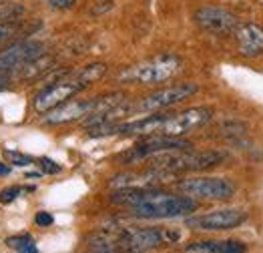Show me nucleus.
<instances>
[{
	"label": "nucleus",
	"instance_id": "nucleus-7",
	"mask_svg": "<svg viewBox=\"0 0 263 253\" xmlns=\"http://www.w3.org/2000/svg\"><path fill=\"white\" fill-rule=\"evenodd\" d=\"M177 189L191 199L225 201L235 195V185L225 177H191L177 183Z\"/></svg>",
	"mask_w": 263,
	"mask_h": 253
},
{
	"label": "nucleus",
	"instance_id": "nucleus-9",
	"mask_svg": "<svg viewBox=\"0 0 263 253\" xmlns=\"http://www.w3.org/2000/svg\"><path fill=\"white\" fill-rule=\"evenodd\" d=\"M193 19L197 26L215 37H229L239 26L237 16L221 6H201L193 12Z\"/></svg>",
	"mask_w": 263,
	"mask_h": 253
},
{
	"label": "nucleus",
	"instance_id": "nucleus-8",
	"mask_svg": "<svg viewBox=\"0 0 263 253\" xmlns=\"http://www.w3.org/2000/svg\"><path fill=\"white\" fill-rule=\"evenodd\" d=\"M195 93H197L195 82H177V84H171V87L153 91L151 95L143 97L139 103L131 105V113H157V111L169 109L181 103V100L189 98Z\"/></svg>",
	"mask_w": 263,
	"mask_h": 253
},
{
	"label": "nucleus",
	"instance_id": "nucleus-4",
	"mask_svg": "<svg viewBox=\"0 0 263 253\" xmlns=\"http://www.w3.org/2000/svg\"><path fill=\"white\" fill-rule=\"evenodd\" d=\"M181 64L183 62L175 55H159L155 58H149L127 69L125 73H121V78L131 82H141V84L165 82L181 71Z\"/></svg>",
	"mask_w": 263,
	"mask_h": 253
},
{
	"label": "nucleus",
	"instance_id": "nucleus-23",
	"mask_svg": "<svg viewBox=\"0 0 263 253\" xmlns=\"http://www.w3.org/2000/svg\"><path fill=\"white\" fill-rule=\"evenodd\" d=\"M35 221H37V225H40V227H48V225H53V215L51 213H46V211H38L37 215H35Z\"/></svg>",
	"mask_w": 263,
	"mask_h": 253
},
{
	"label": "nucleus",
	"instance_id": "nucleus-5",
	"mask_svg": "<svg viewBox=\"0 0 263 253\" xmlns=\"http://www.w3.org/2000/svg\"><path fill=\"white\" fill-rule=\"evenodd\" d=\"M117 243L121 253H143L161 243H171L179 237V233L167 229H153V227H123L114 229Z\"/></svg>",
	"mask_w": 263,
	"mask_h": 253
},
{
	"label": "nucleus",
	"instance_id": "nucleus-18",
	"mask_svg": "<svg viewBox=\"0 0 263 253\" xmlns=\"http://www.w3.org/2000/svg\"><path fill=\"white\" fill-rule=\"evenodd\" d=\"M4 157H6V161L8 163H12V165H16V167H26V165H30L32 163V159L28 157V155H24V153H19V151H4Z\"/></svg>",
	"mask_w": 263,
	"mask_h": 253
},
{
	"label": "nucleus",
	"instance_id": "nucleus-20",
	"mask_svg": "<svg viewBox=\"0 0 263 253\" xmlns=\"http://www.w3.org/2000/svg\"><path fill=\"white\" fill-rule=\"evenodd\" d=\"M38 167H40V171H44V173H48V175L60 173V165H56L53 159H48V157H40V159H38Z\"/></svg>",
	"mask_w": 263,
	"mask_h": 253
},
{
	"label": "nucleus",
	"instance_id": "nucleus-22",
	"mask_svg": "<svg viewBox=\"0 0 263 253\" xmlns=\"http://www.w3.org/2000/svg\"><path fill=\"white\" fill-rule=\"evenodd\" d=\"M76 4V0H48V6L55 10H69Z\"/></svg>",
	"mask_w": 263,
	"mask_h": 253
},
{
	"label": "nucleus",
	"instance_id": "nucleus-26",
	"mask_svg": "<svg viewBox=\"0 0 263 253\" xmlns=\"http://www.w3.org/2000/svg\"><path fill=\"white\" fill-rule=\"evenodd\" d=\"M10 173V167L4 165V163H0V175H8Z\"/></svg>",
	"mask_w": 263,
	"mask_h": 253
},
{
	"label": "nucleus",
	"instance_id": "nucleus-17",
	"mask_svg": "<svg viewBox=\"0 0 263 253\" xmlns=\"http://www.w3.org/2000/svg\"><path fill=\"white\" fill-rule=\"evenodd\" d=\"M20 14H24V8L20 4H14V2H8V4H2L0 6V22H8V20H16Z\"/></svg>",
	"mask_w": 263,
	"mask_h": 253
},
{
	"label": "nucleus",
	"instance_id": "nucleus-6",
	"mask_svg": "<svg viewBox=\"0 0 263 253\" xmlns=\"http://www.w3.org/2000/svg\"><path fill=\"white\" fill-rule=\"evenodd\" d=\"M193 145L189 141H183L181 137H167V135H149L143 141H139L135 147L119 155L121 163H137L141 159H151L163 153H173V151H185Z\"/></svg>",
	"mask_w": 263,
	"mask_h": 253
},
{
	"label": "nucleus",
	"instance_id": "nucleus-12",
	"mask_svg": "<svg viewBox=\"0 0 263 253\" xmlns=\"http://www.w3.org/2000/svg\"><path fill=\"white\" fill-rule=\"evenodd\" d=\"M44 53V46L38 42H19L12 44L0 53V73H10L16 69H22L28 62L40 58Z\"/></svg>",
	"mask_w": 263,
	"mask_h": 253
},
{
	"label": "nucleus",
	"instance_id": "nucleus-10",
	"mask_svg": "<svg viewBox=\"0 0 263 253\" xmlns=\"http://www.w3.org/2000/svg\"><path fill=\"white\" fill-rule=\"evenodd\" d=\"M247 213L239 207H223L209 211L205 215H197L189 217L187 225L193 229H201V231H227V229H235L245 223Z\"/></svg>",
	"mask_w": 263,
	"mask_h": 253
},
{
	"label": "nucleus",
	"instance_id": "nucleus-13",
	"mask_svg": "<svg viewBox=\"0 0 263 253\" xmlns=\"http://www.w3.org/2000/svg\"><path fill=\"white\" fill-rule=\"evenodd\" d=\"M237 50L245 58H257L263 55V26L257 22H243L235 28Z\"/></svg>",
	"mask_w": 263,
	"mask_h": 253
},
{
	"label": "nucleus",
	"instance_id": "nucleus-19",
	"mask_svg": "<svg viewBox=\"0 0 263 253\" xmlns=\"http://www.w3.org/2000/svg\"><path fill=\"white\" fill-rule=\"evenodd\" d=\"M114 2H117V0H93V4H91V14L101 16V14L109 12V10L114 6Z\"/></svg>",
	"mask_w": 263,
	"mask_h": 253
},
{
	"label": "nucleus",
	"instance_id": "nucleus-1",
	"mask_svg": "<svg viewBox=\"0 0 263 253\" xmlns=\"http://www.w3.org/2000/svg\"><path fill=\"white\" fill-rule=\"evenodd\" d=\"M111 203L123 205L137 219H177L197 209V201L187 195H171L157 189L131 187L111 195Z\"/></svg>",
	"mask_w": 263,
	"mask_h": 253
},
{
	"label": "nucleus",
	"instance_id": "nucleus-21",
	"mask_svg": "<svg viewBox=\"0 0 263 253\" xmlns=\"http://www.w3.org/2000/svg\"><path fill=\"white\" fill-rule=\"evenodd\" d=\"M20 187H8V189H2L0 191V203L2 205H8V203H12V201L20 195Z\"/></svg>",
	"mask_w": 263,
	"mask_h": 253
},
{
	"label": "nucleus",
	"instance_id": "nucleus-3",
	"mask_svg": "<svg viewBox=\"0 0 263 253\" xmlns=\"http://www.w3.org/2000/svg\"><path fill=\"white\" fill-rule=\"evenodd\" d=\"M85 89H87V84L76 77V73L69 71L60 78L48 82L46 87L35 97V103L32 105H35V111L38 115H46V113L55 111L56 107L69 103L75 95H78L80 91H85Z\"/></svg>",
	"mask_w": 263,
	"mask_h": 253
},
{
	"label": "nucleus",
	"instance_id": "nucleus-2",
	"mask_svg": "<svg viewBox=\"0 0 263 253\" xmlns=\"http://www.w3.org/2000/svg\"><path fill=\"white\" fill-rule=\"evenodd\" d=\"M151 159H153L151 169H155L163 177H169V175H177V173L211 169L225 161V153L213 151V149H209V151L185 149V151H173V153H163V155H157Z\"/></svg>",
	"mask_w": 263,
	"mask_h": 253
},
{
	"label": "nucleus",
	"instance_id": "nucleus-25",
	"mask_svg": "<svg viewBox=\"0 0 263 253\" xmlns=\"http://www.w3.org/2000/svg\"><path fill=\"white\" fill-rule=\"evenodd\" d=\"M6 82H8V73H0V89H2Z\"/></svg>",
	"mask_w": 263,
	"mask_h": 253
},
{
	"label": "nucleus",
	"instance_id": "nucleus-16",
	"mask_svg": "<svg viewBox=\"0 0 263 253\" xmlns=\"http://www.w3.org/2000/svg\"><path fill=\"white\" fill-rule=\"evenodd\" d=\"M6 245L12 247L16 253H38L37 243L30 235H12L6 239Z\"/></svg>",
	"mask_w": 263,
	"mask_h": 253
},
{
	"label": "nucleus",
	"instance_id": "nucleus-15",
	"mask_svg": "<svg viewBox=\"0 0 263 253\" xmlns=\"http://www.w3.org/2000/svg\"><path fill=\"white\" fill-rule=\"evenodd\" d=\"M76 77L83 80L87 87L93 82H96L98 78H103L105 73H107V64L105 62H91V64H85V66H80L78 71H75Z\"/></svg>",
	"mask_w": 263,
	"mask_h": 253
},
{
	"label": "nucleus",
	"instance_id": "nucleus-11",
	"mask_svg": "<svg viewBox=\"0 0 263 253\" xmlns=\"http://www.w3.org/2000/svg\"><path fill=\"white\" fill-rule=\"evenodd\" d=\"M211 115H213V111L207 107H193V109H185L181 113H171L157 135L181 137V135H187L195 129L203 127L211 119Z\"/></svg>",
	"mask_w": 263,
	"mask_h": 253
},
{
	"label": "nucleus",
	"instance_id": "nucleus-14",
	"mask_svg": "<svg viewBox=\"0 0 263 253\" xmlns=\"http://www.w3.org/2000/svg\"><path fill=\"white\" fill-rule=\"evenodd\" d=\"M247 245L237 239H207L187 245V253H245Z\"/></svg>",
	"mask_w": 263,
	"mask_h": 253
},
{
	"label": "nucleus",
	"instance_id": "nucleus-24",
	"mask_svg": "<svg viewBox=\"0 0 263 253\" xmlns=\"http://www.w3.org/2000/svg\"><path fill=\"white\" fill-rule=\"evenodd\" d=\"M14 30H16L14 24H10V22H0V42H4L8 37H12Z\"/></svg>",
	"mask_w": 263,
	"mask_h": 253
}]
</instances>
